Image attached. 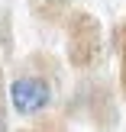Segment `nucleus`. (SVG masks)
I'll use <instances>...</instances> for the list:
<instances>
[{"mask_svg": "<svg viewBox=\"0 0 126 132\" xmlns=\"http://www.w3.org/2000/svg\"><path fill=\"white\" fill-rule=\"evenodd\" d=\"M103 55V29L94 13L75 10L68 19V64L75 71H91L97 68Z\"/></svg>", "mask_w": 126, "mask_h": 132, "instance_id": "f257e3e1", "label": "nucleus"}, {"mask_svg": "<svg viewBox=\"0 0 126 132\" xmlns=\"http://www.w3.org/2000/svg\"><path fill=\"white\" fill-rule=\"evenodd\" d=\"M52 103V87L45 77L39 74H19L16 81L10 84V106L16 110L19 116H32L42 113Z\"/></svg>", "mask_w": 126, "mask_h": 132, "instance_id": "f03ea898", "label": "nucleus"}, {"mask_svg": "<svg viewBox=\"0 0 126 132\" xmlns=\"http://www.w3.org/2000/svg\"><path fill=\"white\" fill-rule=\"evenodd\" d=\"M87 116L100 132L116 129V122H120V113H116V103H113V90L103 81L91 84V90H87Z\"/></svg>", "mask_w": 126, "mask_h": 132, "instance_id": "7ed1b4c3", "label": "nucleus"}, {"mask_svg": "<svg viewBox=\"0 0 126 132\" xmlns=\"http://www.w3.org/2000/svg\"><path fill=\"white\" fill-rule=\"evenodd\" d=\"M29 13L45 26H62L71 19V0H29Z\"/></svg>", "mask_w": 126, "mask_h": 132, "instance_id": "20e7f679", "label": "nucleus"}, {"mask_svg": "<svg viewBox=\"0 0 126 132\" xmlns=\"http://www.w3.org/2000/svg\"><path fill=\"white\" fill-rule=\"evenodd\" d=\"M26 64H29V68L36 71L39 77H42V74H49V77H55V74H58V68H55L58 61H55V58H52V55H45V52H32V55L26 58Z\"/></svg>", "mask_w": 126, "mask_h": 132, "instance_id": "39448f33", "label": "nucleus"}, {"mask_svg": "<svg viewBox=\"0 0 126 132\" xmlns=\"http://www.w3.org/2000/svg\"><path fill=\"white\" fill-rule=\"evenodd\" d=\"M10 10L6 6H0V48H3V55H13V29H10Z\"/></svg>", "mask_w": 126, "mask_h": 132, "instance_id": "423d86ee", "label": "nucleus"}, {"mask_svg": "<svg viewBox=\"0 0 126 132\" xmlns=\"http://www.w3.org/2000/svg\"><path fill=\"white\" fill-rule=\"evenodd\" d=\"M32 132H68V126H65V119L62 116H39L36 119V126H32Z\"/></svg>", "mask_w": 126, "mask_h": 132, "instance_id": "0eeeda50", "label": "nucleus"}, {"mask_svg": "<svg viewBox=\"0 0 126 132\" xmlns=\"http://www.w3.org/2000/svg\"><path fill=\"white\" fill-rule=\"evenodd\" d=\"M120 87L126 97V23L120 26Z\"/></svg>", "mask_w": 126, "mask_h": 132, "instance_id": "6e6552de", "label": "nucleus"}, {"mask_svg": "<svg viewBox=\"0 0 126 132\" xmlns=\"http://www.w3.org/2000/svg\"><path fill=\"white\" fill-rule=\"evenodd\" d=\"M6 100H10V90L3 87V68H0V132H6Z\"/></svg>", "mask_w": 126, "mask_h": 132, "instance_id": "1a4fd4ad", "label": "nucleus"}, {"mask_svg": "<svg viewBox=\"0 0 126 132\" xmlns=\"http://www.w3.org/2000/svg\"><path fill=\"white\" fill-rule=\"evenodd\" d=\"M19 132H23V129H19Z\"/></svg>", "mask_w": 126, "mask_h": 132, "instance_id": "9d476101", "label": "nucleus"}]
</instances>
